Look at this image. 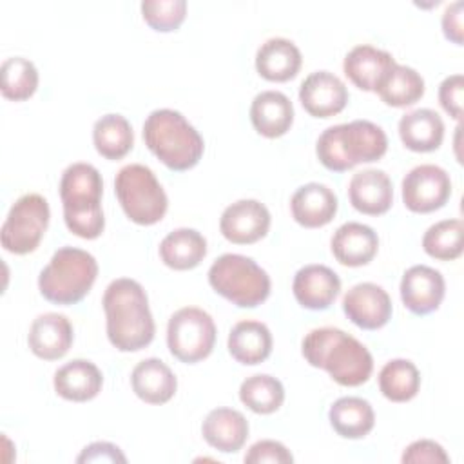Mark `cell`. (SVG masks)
<instances>
[{"label": "cell", "mask_w": 464, "mask_h": 464, "mask_svg": "<svg viewBox=\"0 0 464 464\" xmlns=\"http://www.w3.org/2000/svg\"><path fill=\"white\" fill-rule=\"evenodd\" d=\"M107 337L120 352H138L149 346L156 334L154 317L143 286L130 277H118L109 283L102 299Z\"/></svg>", "instance_id": "obj_1"}, {"label": "cell", "mask_w": 464, "mask_h": 464, "mask_svg": "<svg viewBox=\"0 0 464 464\" xmlns=\"http://www.w3.org/2000/svg\"><path fill=\"white\" fill-rule=\"evenodd\" d=\"M306 362L323 368L341 386H361L373 372V357L353 335L335 326L310 330L301 343Z\"/></svg>", "instance_id": "obj_2"}, {"label": "cell", "mask_w": 464, "mask_h": 464, "mask_svg": "<svg viewBox=\"0 0 464 464\" xmlns=\"http://www.w3.org/2000/svg\"><path fill=\"white\" fill-rule=\"evenodd\" d=\"M103 179L91 163L69 165L60 179L63 221L71 234L83 239H96L105 228L102 210Z\"/></svg>", "instance_id": "obj_3"}, {"label": "cell", "mask_w": 464, "mask_h": 464, "mask_svg": "<svg viewBox=\"0 0 464 464\" xmlns=\"http://www.w3.org/2000/svg\"><path fill=\"white\" fill-rule=\"evenodd\" d=\"M386 149L384 130L368 120L332 125L319 134L315 143L319 161L334 172L350 170L357 163L377 161L386 154Z\"/></svg>", "instance_id": "obj_4"}, {"label": "cell", "mask_w": 464, "mask_h": 464, "mask_svg": "<svg viewBox=\"0 0 464 464\" xmlns=\"http://www.w3.org/2000/svg\"><path fill=\"white\" fill-rule=\"evenodd\" d=\"M143 141L170 170H188L203 156L205 141L188 120L174 109H156L143 123Z\"/></svg>", "instance_id": "obj_5"}, {"label": "cell", "mask_w": 464, "mask_h": 464, "mask_svg": "<svg viewBox=\"0 0 464 464\" xmlns=\"http://www.w3.org/2000/svg\"><path fill=\"white\" fill-rule=\"evenodd\" d=\"M98 277V261L76 246L58 248L38 276L40 294L54 304H76L92 288Z\"/></svg>", "instance_id": "obj_6"}, {"label": "cell", "mask_w": 464, "mask_h": 464, "mask_svg": "<svg viewBox=\"0 0 464 464\" xmlns=\"http://www.w3.org/2000/svg\"><path fill=\"white\" fill-rule=\"evenodd\" d=\"M208 285L239 308H256L270 295L268 274L248 256L223 254L208 268Z\"/></svg>", "instance_id": "obj_7"}, {"label": "cell", "mask_w": 464, "mask_h": 464, "mask_svg": "<svg viewBox=\"0 0 464 464\" xmlns=\"http://www.w3.org/2000/svg\"><path fill=\"white\" fill-rule=\"evenodd\" d=\"M114 192L125 216L138 225H154L163 219L169 198L156 174L141 163L121 167L114 178Z\"/></svg>", "instance_id": "obj_8"}, {"label": "cell", "mask_w": 464, "mask_h": 464, "mask_svg": "<svg viewBox=\"0 0 464 464\" xmlns=\"http://www.w3.org/2000/svg\"><path fill=\"white\" fill-rule=\"evenodd\" d=\"M49 203L40 194L20 196L7 212V218L0 228V243L4 250L25 256L34 252L49 227Z\"/></svg>", "instance_id": "obj_9"}, {"label": "cell", "mask_w": 464, "mask_h": 464, "mask_svg": "<svg viewBox=\"0 0 464 464\" xmlns=\"http://www.w3.org/2000/svg\"><path fill=\"white\" fill-rule=\"evenodd\" d=\"M216 343V324L208 312L198 306L176 310L167 324L169 352L181 362L194 364L207 359Z\"/></svg>", "instance_id": "obj_10"}, {"label": "cell", "mask_w": 464, "mask_h": 464, "mask_svg": "<svg viewBox=\"0 0 464 464\" xmlns=\"http://www.w3.org/2000/svg\"><path fill=\"white\" fill-rule=\"evenodd\" d=\"M450 196V174L439 165H417L402 178V201L411 212L428 214L439 210L446 205Z\"/></svg>", "instance_id": "obj_11"}, {"label": "cell", "mask_w": 464, "mask_h": 464, "mask_svg": "<svg viewBox=\"0 0 464 464\" xmlns=\"http://www.w3.org/2000/svg\"><path fill=\"white\" fill-rule=\"evenodd\" d=\"M343 312L362 330H379L392 319V299L388 292L370 281L353 285L343 297Z\"/></svg>", "instance_id": "obj_12"}, {"label": "cell", "mask_w": 464, "mask_h": 464, "mask_svg": "<svg viewBox=\"0 0 464 464\" xmlns=\"http://www.w3.org/2000/svg\"><path fill=\"white\" fill-rule=\"evenodd\" d=\"M270 212L257 199H239L228 205L219 218V230L225 239L236 245H252L266 236Z\"/></svg>", "instance_id": "obj_13"}, {"label": "cell", "mask_w": 464, "mask_h": 464, "mask_svg": "<svg viewBox=\"0 0 464 464\" xmlns=\"http://www.w3.org/2000/svg\"><path fill=\"white\" fill-rule=\"evenodd\" d=\"M299 102L310 116L330 118L346 107L348 89L334 72L314 71L299 87Z\"/></svg>", "instance_id": "obj_14"}, {"label": "cell", "mask_w": 464, "mask_h": 464, "mask_svg": "<svg viewBox=\"0 0 464 464\" xmlns=\"http://www.w3.org/2000/svg\"><path fill=\"white\" fill-rule=\"evenodd\" d=\"M444 294L446 283L442 274L428 265H413L402 274L401 299L415 315H426L437 310Z\"/></svg>", "instance_id": "obj_15"}, {"label": "cell", "mask_w": 464, "mask_h": 464, "mask_svg": "<svg viewBox=\"0 0 464 464\" xmlns=\"http://www.w3.org/2000/svg\"><path fill=\"white\" fill-rule=\"evenodd\" d=\"M292 292L303 308L326 310L341 292V279L326 265H304L294 276Z\"/></svg>", "instance_id": "obj_16"}, {"label": "cell", "mask_w": 464, "mask_h": 464, "mask_svg": "<svg viewBox=\"0 0 464 464\" xmlns=\"http://www.w3.org/2000/svg\"><path fill=\"white\" fill-rule=\"evenodd\" d=\"M72 324L63 314H40L29 328L27 344L31 352L44 361H56L63 357L72 346Z\"/></svg>", "instance_id": "obj_17"}, {"label": "cell", "mask_w": 464, "mask_h": 464, "mask_svg": "<svg viewBox=\"0 0 464 464\" xmlns=\"http://www.w3.org/2000/svg\"><path fill=\"white\" fill-rule=\"evenodd\" d=\"M348 198L355 210L368 216H381L393 203L392 179L381 169L359 170L348 183Z\"/></svg>", "instance_id": "obj_18"}, {"label": "cell", "mask_w": 464, "mask_h": 464, "mask_svg": "<svg viewBox=\"0 0 464 464\" xmlns=\"http://www.w3.org/2000/svg\"><path fill=\"white\" fill-rule=\"evenodd\" d=\"M292 218L304 228H319L328 225L337 214L335 192L317 181L301 185L290 199Z\"/></svg>", "instance_id": "obj_19"}, {"label": "cell", "mask_w": 464, "mask_h": 464, "mask_svg": "<svg viewBox=\"0 0 464 464\" xmlns=\"http://www.w3.org/2000/svg\"><path fill=\"white\" fill-rule=\"evenodd\" d=\"M334 257L344 266L368 265L379 250L377 232L359 221L343 223L330 241Z\"/></svg>", "instance_id": "obj_20"}, {"label": "cell", "mask_w": 464, "mask_h": 464, "mask_svg": "<svg viewBox=\"0 0 464 464\" xmlns=\"http://www.w3.org/2000/svg\"><path fill=\"white\" fill-rule=\"evenodd\" d=\"M53 384L62 399L85 402L102 392L103 375L94 362L87 359H72L54 372Z\"/></svg>", "instance_id": "obj_21"}, {"label": "cell", "mask_w": 464, "mask_h": 464, "mask_svg": "<svg viewBox=\"0 0 464 464\" xmlns=\"http://www.w3.org/2000/svg\"><path fill=\"white\" fill-rule=\"evenodd\" d=\"M395 63V58L388 51L361 44L348 51L343 62V71L348 80L361 91H375L382 76Z\"/></svg>", "instance_id": "obj_22"}, {"label": "cell", "mask_w": 464, "mask_h": 464, "mask_svg": "<svg viewBox=\"0 0 464 464\" xmlns=\"http://www.w3.org/2000/svg\"><path fill=\"white\" fill-rule=\"evenodd\" d=\"M250 121L261 136L279 138L294 123V105L281 91H263L252 100Z\"/></svg>", "instance_id": "obj_23"}, {"label": "cell", "mask_w": 464, "mask_h": 464, "mask_svg": "<svg viewBox=\"0 0 464 464\" xmlns=\"http://www.w3.org/2000/svg\"><path fill=\"white\" fill-rule=\"evenodd\" d=\"M301 63L299 47L283 36L268 38L256 53V71L268 82H288L295 78Z\"/></svg>", "instance_id": "obj_24"}, {"label": "cell", "mask_w": 464, "mask_h": 464, "mask_svg": "<svg viewBox=\"0 0 464 464\" xmlns=\"http://www.w3.org/2000/svg\"><path fill=\"white\" fill-rule=\"evenodd\" d=\"M130 386L141 401L149 404H165L174 397L178 379L161 359L149 357L134 366Z\"/></svg>", "instance_id": "obj_25"}, {"label": "cell", "mask_w": 464, "mask_h": 464, "mask_svg": "<svg viewBox=\"0 0 464 464\" xmlns=\"http://www.w3.org/2000/svg\"><path fill=\"white\" fill-rule=\"evenodd\" d=\"M203 439L221 453H236L248 437V420L232 408H216L208 411L201 424Z\"/></svg>", "instance_id": "obj_26"}, {"label": "cell", "mask_w": 464, "mask_h": 464, "mask_svg": "<svg viewBox=\"0 0 464 464\" xmlns=\"http://www.w3.org/2000/svg\"><path fill=\"white\" fill-rule=\"evenodd\" d=\"M272 334L261 321L245 319L232 326L228 334V352L241 364H259L272 353Z\"/></svg>", "instance_id": "obj_27"}, {"label": "cell", "mask_w": 464, "mask_h": 464, "mask_svg": "<svg viewBox=\"0 0 464 464\" xmlns=\"http://www.w3.org/2000/svg\"><path fill=\"white\" fill-rule=\"evenodd\" d=\"M399 136L413 152H431L444 140V121L433 109H415L401 116Z\"/></svg>", "instance_id": "obj_28"}, {"label": "cell", "mask_w": 464, "mask_h": 464, "mask_svg": "<svg viewBox=\"0 0 464 464\" xmlns=\"http://www.w3.org/2000/svg\"><path fill=\"white\" fill-rule=\"evenodd\" d=\"M207 256V239L196 228H176L160 243V257L172 270L196 268Z\"/></svg>", "instance_id": "obj_29"}, {"label": "cell", "mask_w": 464, "mask_h": 464, "mask_svg": "<svg viewBox=\"0 0 464 464\" xmlns=\"http://www.w3.org/2000/svg\"><path fill=\"white\" fill-rule=\"evenodd\" d=\"M334 431L344 439H362L375 424V413L372 404L362 397H341L328 411Z\"/></svg>", "instance_id": "obj_30"}, {"label": "cell", "mask_w": 464, "mask_h": 464, "mask_svg": "<svg viewBox=\"0 0 464 464\" xmlns=\"http://www.w3.org/2000/svg\"><path fill=\"white\" fill-rule=\"evenodd\" d=\"M375 92L390 107H408L422 98L424 80L413 67L395 63L382 76Z\"/></svg>", "instance_id": "obj_31"}, {"label": "cell", "mask_w": 464, "mask_h": 464, "mask_svg": "<svg viewBox=\"0 0 464 464\" xmlns=\"http://www.w3.org/2000/svg\"><path fill=\"white\" fill-rule=\"evenodd\" d=\"M92 141L100 156L121 160L134 145V132L125 116L111 112L94 121Z\"/></svg>", "instance_id": "obj_32"}, {"label": "cell", "mask_w": 464, "mask_h": 464, "mask_svg": "<svg viewBox=\"0 0 464 464\" xmlns=\"http://www.w3.org/2000/svg\"><path fill=\"white\" fill-rule=\"evenodd\" d=\"M420 388V373L408 359H392L379 372V390L392 402L411 401Z\"/></svg>", "instance_id": "obj_33"}, {"label": "cell", "mask_w": 464, "mask_h": 464, "mask_svg": "<svg viewBox=\"0 0 464 464\" xmlns=\"http://www.w3.org/2000/svg\"><path fill=\"white\" fill-rule=\"evenodd\" d=\"M239 399L254 413L268 415L281 408L285 401V388L279 379L268 373H256L241 382Z\"/></svg>", "instance_id": "obj_34"}, {"label": "cell", "mask_w": 464, "mask_h": 464, "mask_svg": "<svg viewBox=\"0 0 464 464\" xmlns=\"http://www.w3.org/2000/svg\"><path fill=\"white\" fill-rule=\"evenodd\" d=\"M0 78L2 96L11 102L29 100L38 89V69L24 56L5 58L0 67Z\"/></svg>", "instance_id": "obj_35"}, {"label": "cell", "mask_w": 464, "mask_h": 464, "mask_svg": "<svg viewBox=\"0 0 464 464\" xmlns=\"http://www.w3.org/2000/svg\"><path fill=\"white\" fill-rule=\"evenodd\" d=\"M464 225L460 219H442L431 225L422 236V248L430 257L451 261L462 254Z\"/></svg>", "instance_id": "obj_36"}, {"label": "cell", "mask_w": 464, "mask_h": 464, "mask_svg": "<svg viewBox=\"0 0 464 464\" xmlns=\"http://www.w3.org/2000/svg\"><path fill=\"white\" fill-rule=\"evenodd\" d=\"M140 7L143 20L161 33L176 31L187 16L185 0H143Z\"/></svg>", "instance_id": "obj_37"}, {"label": "cell", "mask_w": 464, "mask_h": 464, "mask_svg": "<svg viewBox=\"0 0 464 464\" xmlns=\"http://www.w3.org/2000/svg\"><path fill=\"white\" fill-rule=\"evenodd\" d=\"M245 462L246 464H263V462H270V464H292L294 457L292 453L286 450L285 444H281L279 440H257L254 442L246 455H245Z\"/></svg>", "instance_id": "obj_38"}, {"label": "cell", "mask_w": 464, "mask_h": 464, "mask_svg": "<svg viewBox=\"0 0 464 464\" xmlns=\"http://www.w3.org/2000/svg\"><path fill=\"white\" fill-rule=\"evenodd\" d=\"M401 460L404 464H419V462L420 464H424V462L426 464H439V462L446 464V462H450V457L439 442L430 440V439H420V440L411 442L404 450Z\"/></svg>", "instance_id": "obj_39"}, {"label": "cell", "mask_w": 464, "mask_h": 464, "mask_svg": "<svg viewBox=\"0 0 464 464\" xmlns=\"http://www.w3.org/2000/svg\"><path fill=\"white\" fill-rule=\"evenodd\" d=\"M462 91H464V78L462 74H450L439 85V102L442 109L455 120L462 116Z\"/></svg>", "instance_id": "obj_40"}, {"label": "cell", "mask_w": 464, "mask_h": 464, "mask_svg": "<svg viewBox=\"0 0 464 464\" xmlns=\"http://www.w3.org/2000/svg\"><path fill=\"white\" fill-rule=\"evenodd\" d=\"M76 462H127V457L116 444L111 442H92L82 450Z\"/></svg>", "instance_id": "obj_41"}, {"label": "cell", "mask_w": 464, "mask_h": 464, "mask_svg": "<svg viewBox=\"0 0 464 464\" xmlns=\"http://www.w3.org/2000/svg\"><path fill=\"white\" fill-rule=\"evenodd\" d=\"M442 31L448 40L462 45V2L450 4L442 13Z\"/></svg>", "instance_id": "obj_42"}]
</instances>
